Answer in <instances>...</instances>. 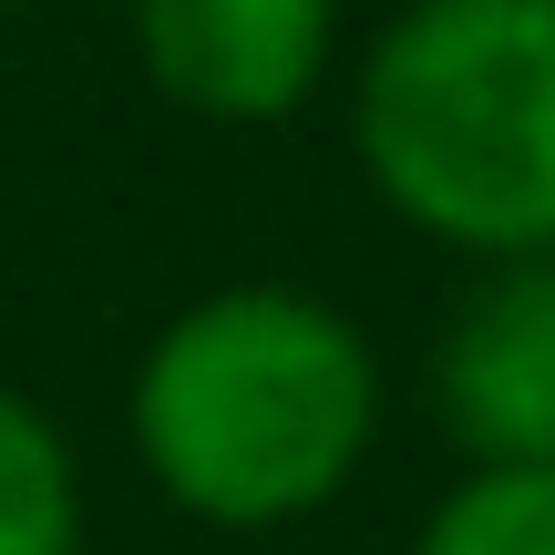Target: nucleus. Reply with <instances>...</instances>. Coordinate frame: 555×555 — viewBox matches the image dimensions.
I'll list each match as a JSON object with an SVG mask.
<instances>
[{
    "mask_svg": "<svg viewBox=\"0 0 555 555\" xmlns=\"http://www.w3.org/2000/svg\"><path fill=\"white\" fill-rule=\"evenodd\" d=\"M134 453L176 515L217 535H278L350 494L380 442V360L350 309L288 278L206 288L144 339Z\"/></svg>",
    "mask_w": 555,
    "mask_h": 555,
    "instance_id": "nucleus-1",
    "label": "nucleus"
},
{
    "mask_svg": "<svg viewBox=\"0 0 555 555\" xmlns=\"http://www.w3.org/2000/svg\"><path fill=\"white\" fill-rule=\"evenodd\" d=\"M401 555H555V463H463Z\"/></svg>",
    "mask_w": 555,
    "mask_h": 555,
    "instance_id": "nucleus-6",
    "label": "nucleus"
},
{
    "mask_svg": "<svg viewBox=\"0 0 555 555\" xmlns=\"http://www.w3.org/2000/svg\"><path fill=\"white\" fill-rule=\"evenodd\" d=\"M134 62L196 124H288L339 52V0H134Z\"/></svg>",
    "mask_w": 555,
    "mask_h": 555,
    "instance_id": "nucleus-4",
    "label": "nucleus"
},
{
    "mask_svg": "<svg viewBox=\"0 0 555 555\" xmlns=\"http://www.w3.org/2000/svg\"><path fill=\"white\" fill-rule=\"evenodd\" d=\"M0 555H82V463L31 391L0 380Z\"/></svg>",
    "mask_w": 555,
    "mask_h": 555,
    "instance_id": "nucleus-5",
    "label": "nucleus"
},
{
    "mask_svg": "<svg viewBox=\"0 0 555 555\" xmlns=\"http://www.w3.org/2000/svg\"><path fill=\"white\" fill-rule=\"evenodd\" d=\"M350 155L453 258L555 247V0H401L350 93Z\"/></svg>",
    "mask_w": 555,
    "mask_h": 555,
    "instance_id": "nucleus-2",
    "label": "nucleus"
},
{
    "mask_svg": "<svg viewBox=\"0 0 555 555\" xmlns=\"http://www.w3.org/2000/svg\"><path fill=\"white\" fill-rule=\"evenodd\" d=\"M433 412L463 463H555V247L483 258L433 330Z\"/></svg>",
    "mask_w": 555,
    "mask_h": 555,
    "instance_id": "nucleus-3",
    "label": "nucleus"
}]
</instances>
